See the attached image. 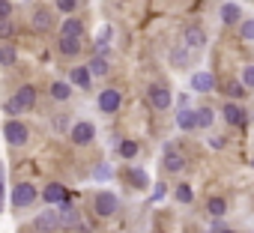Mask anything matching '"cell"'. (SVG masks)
<instances>
[{"label":"cell","mask_w":254,"mask_h":233,"mask_svg":"<svg viewBox=\"0 0 254 233\" xmlns=\"http://www.w3.org/2000/svg\"><path fill=\"white\" fill-rule=\"evenodd\" d=\"M3 138H6L9 147H24V144L30 141V129H27L24 123H18L15 116H9L6 126H3Z\"/></svg>","instance_id":"1"},{"label":"cell","mask_w":254,"mask_h":233,"mask_svg":"<svg viewBox=\"0 0 254 233\" xmlns=\"http://www.w3.org/2000/svg\"><path fill=\"white\" fill-rule=\"evenodd\" d=\"M93 212H96L99 218H111V215H117V212H120V197H117L114 191H99L96 200H93Z\"/></svg>","instance_id":"2"},{"label":"cell","mask_w":254,"mask_h":233,"mask_svg":"<svg viewBox=\"0 0 254 233\" xmlns=\"http://www.w3.org/2000/svg\"><path fill=\"white\" fill-rule=\"evenodd\" d=\"M120 105H123V93H120V90H114V87L102 90V93H99V99H96V108H99L102 114H114V111H120Z\"/></svg>","instance_id":"3"},{"label":"cell","mask_w":254,"mask_h":233,"mask_svg":"<svg viewBox=\"0 0 254 233\" xmlns=\"http://www.w3.org/2000/svg\"><path fill=\"white\" fill-rule=\"evenodd\" d=\"M33 203H36V188H33L30 182H18V185L12 188V206L27 209V206H33Z\"/></svg>","instance_id":"4"},{"label":"cell","mask_w":254,"mask_h":233,"mask_svg":"<svg viewBox=\"0 0 254 233\" xmlns=\"http://www.w3.org/2000/svg\"><path fill=\"white\" fill-rule=\"evenodd\" d=\"M147 96H150V105H153L156 111H168V108L174 105V96H171V90H168L165 84H153Z\"/></svg>","instance_id":"5"},{"label":"cell","mask_w":254,"mask_h":233,"mask_svg":"<svg viewBox=\"0 0 254 233\" xmlns=\"http://www.w3.org/2000/svg\"><path fill=\"white\" fill-rule=\"evenodd\" d=\"M33 227H36L39 233H54V230H60V209H45V212H39L36 221H33Z\"/></svg>","instance_id":"6"},{"label":"cell","mask_w":254,"mask_h":233,"mask_svg":"<svg viewBox=\"0 0 254 233\" xmlns=\"http://www.w3.org/2000/svg\"><path fill=\"white\" fill-rule=\"evenodd\" d=\"M69 138H72V144L87 147V144L96 138V126H93V123H75V126L69 129Z\"/></svg>","instance_id":"7"},{"label":"cell","mask_w":254,"mask_h":233,"mask_svg":"<svg viewBox=\"0 0 254 233\" xmlns=\"http://www.w3.org/2000/svg\"><path fill=\"white\" fill-rule=\"evenodd\" d=\"M177 126H180V132H194V129H200L197 111H194V108H180V111H177Z\"/></svg>","instance_id":"8"},{"label":"cell","mask_w":254,"mask_h":233,"mask_svg":"<svg viewBox=\"0 0 254 233\" xmlns=\"http://www.w3.org/2000/svg\"><path fill=\"white\" fill-rule=\"evenodd\" d=\"M60 227L63 230H72V227H84V221H81V215H78V209H75V203H60Z\"/></svg>","instance_id":"9"},{"label":"cell","mask_w":254,"mask_h":233,"mask_svg":"<svg viewBox=\"0 0 254 233\" xmlns=\"http://www.w3.org/2000/svg\"><path fill=\"white\" fill-rule=\"evenodd\" d=\"M191 90H194V93H209V90H215V75H212V72H194V75H191Z\"/></svg>","instance_id":"10"},{"label":"cell","mask_w":254,"mask_h":233,"mask_svg":"<svg viewBox=\"0 0 254 233\" xmlns=\"http://www.w3.org/2000/svg\"><path fill=\"white\" fill-rule=\"evenodd\" d=\"M42 197H45V203H57V206H60V203L69 200V191H66L60 182H48L45 191H42Z\"/></svg>","instance_id":"11"},{"label":"cell","mask_w":254,"mask_h":233,"mask_svg":"<svg viewBox=\"0 0 254 233\" xmlns=\"http://www.w3.org/2000/svg\"><path fill=\"white\" fill-rule=\"evenodd\" d=\"M57 48H60L63 57H78L81 54V36H60Z\"/></svg>","instance_id":"12"},{"label":"cell","mask_w":254,"mask_h":233,"mask_svg":"<svg viewBox=\"0 0 254 233\" xmlns=\"http://www.w3.org/2000/svg\"><path fill=\"white\" fill-rule=\"evenodd\" d=\"M72 84H75L78 90H90V84H93L90 66H72Z\"/></svg>","instance_id":"13"},{"label":"cell","mask_w":254,"mask_h":233,"mask_svg":"<svg viewBox=\"0 0 254 233\" xmlns=\"http://www.w3.org/2000/svg\"><path fill=\"white\" fill-rule=\"evenodd\" d=\"M224 120H227L230 126H239V129H242V126H245V111H242L236 102H227V105H224Z\"/></svg>","instance_id":"14"},{"label":"cell","mask_w":254,"mask_h":233,"mask_svg":"<svg viewBox=\"0 0 254 233\" xmlns=\"http://www.w3.org/2000/svg\"><path fill=\"white\" fill-rule=\"evenodd\" d=\"M60 36H84V21L66 15V21L60 24Z\"/></svg>","instance_id":"15"},{"label":"cell","mask_w":254,"mask_h":233,"mask_svg":"<svg viewBox=\"0 0 254 233\" xmlns=\"http://www.w3.org/2000/svg\"><path fill=\"white\" fill-rule=\"evenodd\" d=\"M51 24H54V15H51L48 9H36V12H33V30L45 33V30H51Z\"/></svg>","instance_id":"16"},{"label":"cell","mask_w":254,"mask_h":233,"mask_svg":"<svg viewBox=\"0 0 254 233\" xmlns=\"http://www.w3.org/2000/svg\"><path fill=\"white\" fill-rule=\"evenodd\" d=\"M239 3H224L221 6V21L224 24H242V15H239Z\"/></svg>","instance_id":"17"},{"label":"cell","mask_w":254,"mask_h":233,"mask_svg":"<svg viewBox=\"0 0 254 233\" xmlns=\"http://www.w3.org/2000/svg\"><path fill=\"white\" fill-rule=\"evenodd\" d=\"M186 45H189V48H203V45H206V33H203L200 27H189V30H186Z\"/></svg>","instance_id":"18"},{"label":"cell","mask_w":254,"mask_h":233,"mask_svg":"<svg viewBox=\"0 0 254 233\" xmlns=\"http://www.w3.org/2000/svg\"><path fill=\"white\" fill-rule=\"evenodd\" d=\"M87 66H90V72H93V78H105V75L111 72V66H108V60H105L102 54H93V60H90Z\"/></svg>","instance_id":"19"},{"label":"cell","mask_w":254,"mask_h":233,"mask_svg":"<svg viewBox=\"0 0 254 233\" xmlns=\"http://www.w3.org/2000/svg\"><path fill=\"white\" fill-rule=\"evenodd\" d=\"M15 99L30 111V108H36V90L30 87V84H24V87H18V93H15Z\"/></svg>","instance_id":"20"},{"label":"cell","mask_w":254,"mask_h":233,"mask_svg":"<svg viewBox=\"0 0 254 233\" xmlns=\"http://www.w3.org/2000/svg\"><path fill=\"white\" fill-rule=\"evenodd\" d=\"M72 87H75V84H69V81H54V84H51V96H54L57 102H66V99L72 96Z\"/></svg>","instance_id":"21"},{"label":"cell","mask_w":254,"mask_h":233,"mask_svg":"<svg viewBox=\"0 0 254 233\" xmlns=\"http://www.w3.org/2000/svg\"><path fill=\"white\" fill-rule=\"evenodd\" d=\"M183 168H186V159H183V156H180L177 150L165 156V171H168V174H180Z\"/></svg>","instance_id":"22"},{"label":"cell","mask_w":254,"mask_h":233,"mask_svg":"<svg viewBox=\"0 0 254 233\" xmlns=\"http://www.w3.org/2000/svg\"><path fill=\"white\" fill-rule=\"evenodd\" d=\"M129 179H132L135 188H147V185H150V174L141 171V168H132V171H129Z\"/></svg>","instance_id":"23"},{"label":"cell","mask_w":254,"mask_h":233,"mask_svg":"<svg viewBox=\"0 0 254 233\" xmlns=\"http://www.w3.org/2000/svg\"><path fill=\"white\" fill-rule=\"evenodd\" d=\"M206 209H209V215H212V218H221V215L227 212V203H224L221 197H209V203H206Z\"/></svg>","instance_id":"24"},{"label":"cell","mask_w":254,"mask_h":233,"mask_svg":"<svg viewBox=\"0 0 254 233\" xmlns=\"http://www.w3.org/2000/svg\"><path fill=\"white\" fill-rule=\"evenodd\" d=\"M0 63H3V66H12V63H15V48H12V42H3V45H0Z\"/></svg>","instance_id":"25"},{"label":"cell","mask_w":254,"mask_h":233,"mask_svg":"<svg viewBox=\"0 0 254 233\" xmlns=\"http://www.w3.org/2000/svg\"><path fill=\"white\" fill-rule=\"evenodd\" d=\"M224 90H227V96H230V99H239V102H242V96H245V90H248V87H245L242 81H230Z\"/></svg>","instance_id":"26"},{"label":"cell","mask_w":254,"mask_h":233,"mask_svg":"<svg viewBox=\"0 0 254 233\" xmlns=\"http://www.w3.org/2000/svg\"><path fill=\"white\" fill-rule=\"evenodd\" d=\"M3 111H6V116H18V114H21V111H27V108L12 96V99H6V102H3Z\"/></svg>","instance_id":"27"},{"label":"cell","mask_w":254,"mask_h":233,"mask_svg":"<svg viewBox=\"0 0 254 233\" xmlns=\"http://www.w3.org/2000/svg\"><path fill=\"white\" fill-rule=\"evenodd\" d=\"M197 116H200V129H212V123H215L212 108H197Z\"/></svg>","instance_id":"28"},{"label":"cell","mask_w":254,"mask_h":233,"mask_svg":"<svg viewBox=\"0 0 254 233\" xmlns=\"http://www.w3.org/2000/svg\"><path fill=\"white\" fill-rule=\"evenodd\" d=\"M120 156L123 159H135L138 156V144L135 141H120Z\"/></svg>","instance_id":"29"},{"label":"cell","mask_w":254,"mask_h":233,"mask_svg":"<svg viewBox=\"0 0 254 233\" xmlns=\"http://www.w3.org/2000/svg\"><path fill=\"white\" fill-rule=\"evenodd\" d=\"M239 36H242L245 42H254V18H245V21L239 24Z\"/></svg>","instance_id":"30"},{"label":"cell","mask_w":254,"mask_h":233,"mask_svg":"<svg viewBox=\"0 0 254 233\" xmlns=\"http://www.w3.org/2000/svg\"><path fill=\"white\" fill-rule=\"evenodd\" d=\"M177 200H180V203H191V200H194L191 185H186V182H183V185H177Z\"/></svg>","instance_id":"31"},{"label":"cell","mask_w":254,"mask_h":233,"mask_svg":"<svg viewBox=\"0 0 254 233\" xmlns=\"http://www.w3.org/2000/svg\"><path fill=\"white\" fill-rule=\"evenodd\" d=\"M174 66H177V69H186V66H189V51H186V48H177V51H174Z\"/></svg>","instance_id":"32"},{"label":"cell","mask_w":254,"mask_h":233,"mask_svg":"<svg viewBox=\"0 0 254 233\" xmlns=\"http://www.w3.org/2000/svg\"><path fill=\"white\" fill-rule=\"evenodd\" d=\"M78 9V0H57V12H66V15H72Z\"/></svg>","instance_id":"33"},{"label":"cell","mask_w":254,"mask_h":233,"mask_svg":"<svg viewBox=\"0 0 254 233\" xmlns=\"http://www.w3.org/2000/svg\"><path fill=\"white\" fill-rule=\"evenodd\" d=\"M242 84H245L248 90H254V66H245V69H242Z\"/></svg>","instance_id":"34"},{"label":"cell","mask_w":254,"mask_h":233,"mask_svg":"<svg viewBox=\"0 0 254 233\" xmlns=\"http://www.w3.org/2000/svg\"><path fill=\"white\" fill-rule=\"evenodd\" d=\"M0 36H3V42L12 39V21L9 18H3V24H0Z\"/></svg>","instance_id":"35"},{"label":"cell","mask_w":254,"mask_h":233,"mask_svg":"<svg viewBox=\"0 0 254 233\" xmlns=\"http://www.w3.org/2000/svg\"><path fill=\"white\" fill-rule=\"evenodd\" d=\"M93 176H96V179H108V176H111V168H108V165H99V168L93 171Z\"/></svg>","instance_id":"36"},{"label":"cell","mask_w":254,"mask_h":233,"mask_svg":"<svg viewBox=\"0 0 254 233\" xmlns=\"http://www.w3.org/2000/svg\"><path fill=\"white\" fill-rule=\"evenodd\" d=\"M12 15V3L9 0H0V18H9Z\"/></svg>","instance_id":"37"},{"label":"cell","mask_w":254,"mask_h":233,"mask_svg":"<svg viewBox=\"0 0 254 233\" xmlns=\"http://www.w3.org/2000/svg\"><path fill=\"white\" fill-rule=\"evenodd\" d=\"M224 227H227V224H224V221H221V218H215V224H212V233H221V230H224Z\"/></svg>","instance_id":"38"},{"label":"cell","mask_w":254,"mask_h":233,"mask_svg":"<svg viewBox=\"0 0 254 233\" xmlns=\"http://www.w3.org/2000/svg\"><path fill=\"white\" fill-rule=\"evenodd\" d=\"M221 233H236V230H230V227H224V230H221Z\"/></svg>","instance_id":"39"}]
</instances>
